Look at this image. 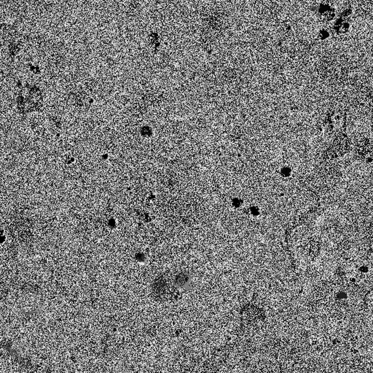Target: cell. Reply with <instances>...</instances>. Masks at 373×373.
<instances>
[{"instance_id": "7a4b0ae2", "label": "cell", "mask_w": 373, "mask_h": 373, "mask_svg": "<svg viewBox=\"0 0 373 373\" xmlns=\"http://www.w3.org/2000/svg\"><path fill=\"white\" fill-rule=\"evenodd\" d=\"M349 149V142L346 136H340L334 141V144L332 145L330 149L328 151V156L331 158L339 157L345 154Z\"/></svg>"}, {"instance_id": "3957f363", "label": "cell", "mask_w": 373, "mask_h": 373, "mask_svg": "<svg viewBox=\"0 0 373 373\" xmlns=\"http://www.w3.org/2000/svg\"><path fill=\"white\" fill-rule=\"evenodd\" d=\"M358 152L363 158L369 157V154L371 153L370 145L366 142H364L358 145Z\"/></svg>"}, {"instance_id": "6da1fadb", "label": "cell", "mask_w": 373, "mask_h": 373, "mask_svg": "<svg viewBox=\"0 0 373 373\" xmlns=\"http://www.w3.org/2000/svg\"><path fill=\"white\" fill-rule=\"evenodd\" d=\"M345 124V114L342 111L332 110L326 117V126L332 132H339Z\"/></svg>"}]
</instances>
